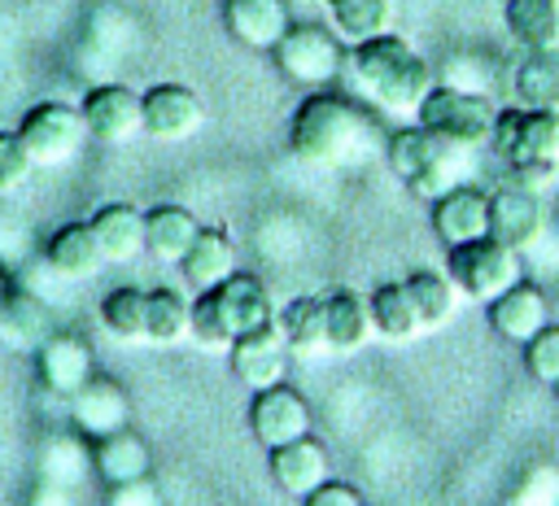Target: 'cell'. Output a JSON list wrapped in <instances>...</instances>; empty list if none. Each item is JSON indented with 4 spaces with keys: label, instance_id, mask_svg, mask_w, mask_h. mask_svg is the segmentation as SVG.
Listing matches in <instances>:
<instances>
[{
    "label": "cell",
    "instance_id": "obj_35",
    "mask_svg": "<svg viewBox=\"0 0 559 506\" xmlns=\"http://www.w3.org/2000/svg\"><path fill=\"white\" fill-rule=\"evenodd\" d=\"M192 336V305L179 288H148V340L153 345H175Z\"/></svg>",
    "mask_w": 559,
    "mask_h": 506
},
{
    "label": "cell",
    "instance_id": "obj_19",
    "mask_svg": "<svg viewBox=\"0 0 559 506\" xmlns=\"http://www.w3.org/2000/svg\"><path fill=\"white\" fill-rule=\"evenodd\" d=\"M266 467H271V480H275L280 493L306 502V493L328 480V449L306 432V436H297L288 445H275L271 458H266Z\"/></svg>",
    "mask_w": 559,
    "mask_h": 506
},
{
    "label": "cell",
    "instance_id": "obj_3",
    "mask_svg": "<svg viewBox=\"0 0 559 506\" xmlns=\"http://www.w3.org/2000/svg\"><path fill=\"white\" fill-rule=\"evenodd\" d=\"M489 148L511 166L515 183L542 192L559 179V109H498Z\"/></svg>",
    "mask_w": 559,
    "mask_h": 506
},
{
    "label": "cell",
    "instance_id": "obj_16",
    "mask_svg": "<svg viewBox=\"0 0 559 506\" xmlns=\"http://www.w3.org/2000/svg\"><path fill=\"white\" fill-rule=\"evenodd\" d=\"M35 366H39V384L48 393L70 397L79 384L92 380V349L74 332H48L35 349Z\"/></svg>",
    "mask_w": 559,
    "mask_h": 506
},
{
    "label": "cell",
    "instance_id": "obj_39",
    "mask_svg": "<svg viewBox=\"0 0 559 506\" xmlns=\"http://www.w3.org/2000/svg\"><path fill=\"white\" fill-rule=\"evenodd\" d=\"M306 506H362V493L349 484V480H323L306 493Z\"/></svg>",
    "mask_w": 559,
    "mask_h": 506
},
{
    "label": "cell",
    "instance_id": "obj_41",
    "mask_svg": "<svg viewBox=\"0 0 559 506\" xmlns=\"http://www.w3.org/2000/svg\"><path fill=\"white\" fill-rule=\"evenodd\" d=\"M4 292H9V279H4V275H0V301H4Z\"/></svg>",
    "mask_w": 559,
    "mask_h": 506
},
{
    "label": "cell",
    "instance_id": "obj_12",
    "mask_svg": "<svg viewBox=\"0 0 559 506\" xmlns=\"http://www.w3.org/2000/svg\"><path fill=\"white\" fill-rule=\"evenodd\" d=\"M542 222H546L542 192H533L524 183H507V188H498L489 196V236L502 240V244H511L515 253H524V249L537 244Z\"/></svg>",
    "mask_w": 559,
    "mask_h": 506
},
{
    "label": "cell",
    "instance_id": "obj_11",
    "mask_svg": "<svg viewBox=\"0 0 559 506\" xmlns=\"http://www.w3.org/2000/svg\"><path fill=\"white\" fill-rule=\"evenodd\" d=\"M288 340L280 332V323H262L245 336H236L227 345V358H231V375L249 388H266V384H280L288 375Z\"/></svg>",
    "mask_w": 559,
    "mask_h": 506
},
{
    "label": "cell",
    "instance_id": "obj_25",
    "mask_svg": "<svg viewBox=\"0 0 559 506\" xmlns=\"http://www.w3.org/2000/svg\"><path fill=\"white\" fill-rule=\"evenodd\" d=\"M179 270H183V279H188L197 292H201V288H214V284H223V279L236 270V244L227 240V231L201 227L197 240H192V249L183 253Z\"/></svg>",
    "mask_w": 559,
    "mask_h": 506
},
{
    "label": "cell",
    "instance_id": "obj_13",
    "mask_svg": "<svg viewBox=\"0 0 559 506\" xmlns=\"http://www.w3.org/2000/svg\"><path fill=\"white\" fill-rule=\"evenodd\" d=\"M140 105H144V135L166 140V144L188 140L205 122L201 96L192 87H183V83H157V87H148L140 96Z\"/></svg>",
    "mask_w": 559,
    "mask_h": 506
},
{
    "label": "cell",
    "instance_id": "obj_28",
    "mask_svg": "<svg viewBox=\"0 0 559 506\" xmlns=\"http://www.w3.org/2000/svg\"><path fill=\"white\" fill-rule=\"evenodd\" d=\"M406 292H411V305L419 314V332H437L454 318V305H459V288L445 270H411L406 279Z\"/></svg>",
    "mask_w": 559,
    "mask_h": 506
},
{
    "label": "cell",
    "instance_id": "obj_14",
    "mask_svg": "<svg viewBox=\"0 0 559 506\" xmlns=\"http://www.w3.org/2000/svg\"><path fill=\"white\" fill-rule=\"evenodd\" d=\"M66 401H70L74 427H79L83 436H92V441H100V436L127 427V419H131V397H127L122 384L109 380V375H92V380L79 384Z\"/></svg>",
    "mask_w": 559,
    "mask_h": 506
},
{
    "label": "cell",
    "instance_id": "obj_40",
    "mask_svg": "<svg viewBox=\"0 0 559 506\" xmlns=\"http://www.w3.org/2000/svg\"><path fill=\"white\" fill-rule=\"evenodd\" d=\"M105 502H109V506H157L162 497H157L153 480L140 475V480H127V484H109V497H105Z\"/></svg>",
    "mask_w": 559,
    "mask_h": 506
},
{
    "label": "cell",
    "instance_id": "obj_1",
    "mask_svg": "<svg viewBox=\"0 0 559 506\" xmlns=\"http://www.w3.org/2000/svg\"><path fill=\"white\" fill-rule=\"evenodd\" d=\"M384 144L389 135L380 126V113L367 100L323 92V87H314L288 122L293 157L314 170H332V174L367 170L371 161L384 157Z\"/></svg>",
    "mask_w": 559,
    "mask_h": 506
},
{
    "label": "cell",
    "instance_id": "obj_7",
    "mask_svg": "<svg viewBox=\"0 0 559 506\" xmlns=\"http://www.w3.org/2000/svg\"><path fill=\"white\" fill-rule=\"evenodd\" d=\"M280 74L297 87H328L341 79L345 70V39L332 35L328 26H314V22H301V26H288L284 39L271 48Z\"/></svg>",
    "mask_w": 559,
    "mask_h": 506
},
{
    "label": "cell",
    "instance_id": "obj_15",
    "mask_svg": "<svg viewBox=\"0 0 559 506\" xmlns=\"http://www.w3.org/2000/svg\"><path fill=\"white\" fill-rule=\"evenodd\" d=\"M489 327L502 336V340H511V345H524V340H533L546 323H550V301H546V292L537 288V284H528V279H515L502 297H493L489 305Z\"/></svg>",
    "mask_w": 559,
    "mask_h": 506
},
{
    "label": "cell",
    "instance_id": "obj_23",
    "mask_svg": "<svg viewBox=\"0 0 559 506\" xmlns=\"http://www.w3.org/2000/svg\"><path fill=\"white\" fill-rule=\"evenodd\" d=\"M48 336V301L31 288H9L0 301V345L4 349H39Z\"/></svg>",
    "mask_w": 559,
    "mask_h": 506
},
{
    "label": "cell",
    "instance_id": "obj_24",
    "mask_svg": "<svg viewBox=\"0 0 559 506\" xmlns=\"http://www.w3.org/2000/svg\"><path fill=\"white\" fill-rule=\"evenodd\" d=\"M92 467H96V475L105 484H127V480L148 475L153 454H148V441L144 436H135L131 427H118V432H109V436L96 441Z\"/></svg>",
    "mask_w": 559,
    "mask_h": 506
},
{
    "label": "cell",
    "instance_id": "obj_20",
    "mask_svg": "<svg viewBox=\"0 0 559 506\" xmlns=\"http://www.w3.org/2000/svg\"><path fill=\"white\" fill-rule=\"evenodd\" d=\"M87 222H92V236H96L100 257H105L109 266H127V262H135V257L144 253V214H140L135 205L109 201V205H100Z\"/></svg>",
    "mask_w": 559,
    "mask_h": 506
},
{
    "label": "cell",
    "instance_id": "obj_36",
    "mask_svg": "<svg viewBox=\"0 0 559 506\" xmlns=\"http://www.w3.org/2000/svg\"><path fill=\"white\" fill-rule=\"evenodd\" d=\"M524 366L542 384L559 380V323H546L533 340H524Z\"/></svg>",
    "mask_w": 559,
    "mask_h": 506
},
{
    "label": "cell",
    "instance_id": "obj_30",
    "mask_svg": "<svg viewBox=\"0 0 559 506\" xmlns=\"http://www.w3.org/2000/svg\"><path fill=\"white\" fill-rule=\"evenodd\" d=\"M367 310H371V332L384 336V340H411L419 336V314L411 305V292L402 279L393 284H376L371 297H367Z\"/></svg>",
    "mask_w": 559,
    "mask_h": 506
},
{
    "label": "cell",
    "instance_id": "obj_33",
    "mask_svg": "<svg viewBox=\"0 0 559 506\" xmlns=\"http://www.w3.org/2000/svg\"><path fill=\"white\" fill-rule=\"evenodd\" d=\"M328 13L345 44H362L393 31V0H328Z\"/></svg>",
    "mask_w": 559,
    "mask_h": 506
},
{
    "label": "cell",
    "instance_id": "obj_4",
    "mask_svg": "<svg viewBox=\"0 0 559 506\" xmlns=\"http://www.w3.org/2000/svg\"><path fill=\"white\" fill-rule=\"evenodd\" d=\"M275 318L271 292L262 288V279L231 270L223 284L201 288V297L192 301V336L205 349H227L236 336L262 327Z\"/></svg>",
    "mask_w": 559,
    "mask_h": 506
},
{
    "label": "cell",
    "instance_id": "obj_2",
    "mask_svg": "<svg viewBox=\"0 0 559 506\" xmlns=\"http://www.w3.org/2000/svg\"><path fill=\"white\" fill-rule=\"evenodd\" d=\"M341 74L349 79L358 100H367L380 118H393V122H415L432 87V70L424 65V57L393 31L349 44Z\"/></svg>",
    "mask_w": 559,
    "mask_h": 506
},
{
    "label": "cell",
    "instance_id": "obj_8",
    "mask_svg": "<svg viewBox=\"0 0 559 506\" xmlns=\"http://www.w3.org/2000/svg\"><path fill=\"white\" fill-rule=\"evenodd\" d=\"M17 135H22V144H26L35 166H66L83 148V140H87V122H83L79 105L39 100V105L26 109Z\"/></svg>",
    "mask_w": 559,
    "mask_h": 506
},
{
    "label": "cell",
    "instance_id": "obj_9",
    "mask_svg": "<svg viewBox=\"0 0 559 506\" xmlns=\"http://www.w3.org/2000/svg\"><path fill=\"white\" fill-rule=\"evenodd\" d=\"M249 427H253V441L262 449H275V445H288L297 436L310 432V406L297 388H288L284 380L280 384H266V388H253V401H249Z\"/></svg>",
    "mask_w": 559,
    "mask_h": 506
},
{
    "label": "cell",
    "instance_id": "obj_27",
    "mask_svg": "<svg viewBox=\"0 0 559 506\" xmlns=\"http://www.w3.org/2000/svg\"><path fill=\"white\" fill-rule=\"evenodd\" d=\"M288 349L297 353H332L328 349V297H293L275 314Z\"/></svg>",
    "mask_w": 559,
    "mask_h": 506
},
{
    "label": "cell",
    "instance_id": "obj_38",
    "mask_svg": "<svg viewBox=\"0 0 559 506\" xmlns=\"http://www.w3.org/2000/svg\"><path fill=\"white\" fill-rule=\"evenodd\" d=\"M511 502H524V506H555L559 502V467L550 462H537L524 471L520 489L511 493Z\"/></svg>",
    "mask_w": 559,
    "mask_h": 506
},
{
    "label": "cell",
    "instance_id": "obj_5",
    "mask_svg": "<svg viewBox=\"0 0 559 506\" xmlns=\"http://www.w3.org/2000/svg\"><path fill=\"white\" fill-rule=\"evenodd\" d=\"M445 275L454 279L459 297H467L476 305H489L515 279H524V266H520V253L511 244H502L493 236H480V240H467V244H450Z\"/></svg>",
    "mask_w": 559,
    "mask_h": 506
},
{
    "label": "cell",
    "instance_id": "obj_34",
    "mask_svg": "<svg viewBox=\"0 0 559 506\" xmlns=\"http://www.w3.org/2000/svg\"><path fill=\"white\" fill-rule=\"evenodd\" d=\"M463 170H467V148L445 140V144L406 179V192L419 196V201H441L450 188L463 183Z\"/></svg>",
    "mask_w": 559,
    "mask_h": 506
},
{
    "label": "cell",
    "instance_id": "obj_21",
    "mask_svg": "<svg viewBox=\"0 0 559 506\" xmlns=\"http://www.w3.org/2000/svg\"><path fill=\"white\" fill-rule=\"evenodd\" d=\"M197 231H201V222L183 205H153V209H144V253H153L166 266L183 262V253L192 249Z\"/></svg>",
    "mask_w": 559,
    "mask_h": 506
},
{
    "label": "cell",
    "instance_id": "obj_22",
    "mask_svg": "<svg viewBox=\"0 0 559 506\" xmlns=\"http://www.w3.org/2000/svg\"><path fill=\"white\" fill-rule=\"evenodd\" d=\"M44 262H48L57 275H66L70 284H74V279H92V275L105 266L100 244H96V236H92V222H66V227H57V231L48 236V244H44Z\"/></svg>",
    "mask_w": 559,
    "mask_h": 506
},
{
    "label": "cell",
    "instance_id": "obj_31",
    "mask_svg": "<svg viewBox=\"0 0 559 506\" xmlns=\"http://www.w3.org/2000/svg\"><path fill=\"white\" fill-rule=\"evenodd\" d=\"M371 336V310L358 292L341 288L328 297V349L332 353H349V349H362Z\"/></svg>",
    "mask_w": 559,
    "mask_h": 506
},
{
    "label": "cell",
    "instance_id": "obj_18",
    "mask_svg": "<svg viewBox=\"0 0 559 506\" xmlns=\"http://www.w3.org/2000/svg\"><path fill=\"white\" fill-rule=\"evenodd\" d=\"M432 231L441 244H467L489 236V192L459 183L441 201H432Z\"/></svg>",
    "mask_w": 559,
    "mask_h": 506
},
{
    "label": "cell",
    "instance_id": "obj_32",
    "mask_svg": "<svg viewBox=\"0 0 559 506\" xmlns=\"http://www.w3.org/2000/svg\"><path fill=\"white\" fill-rule=\"evenodd\" d=\"M100 323L118 340H148V288H109L100 301Z\"/></svg>",
    "mask_w": 559,
    "mask_h": 506
},
{
    "label": "cell",
    "instance_id": "obj_29",
    "mask_svg": "<svg viewBox=\"0 0 559 506\" xmlns=\"http://www.w3.org/2000/svg\"><path fill=\"white\" fill-rule=\"evenodd\" d=\"M515 100L524 109H559V48H533L520 57Z\"/></svg>",
    "mask_w": 559,
    "mask_h": 506
},
{
    "label": "cell",
    "instance_id": "obj_10",
    "mask_svg": "<svg viewBox=\"0 0 559 506\" xmlns=\"http://www.w3.org/2000/svg\"><path fill=\"white\" fill-rule=\"evenodd\" d=\"M83 122H87V135L100 140V144H127L144 131V105H140V92H131L127 83H100L92 87L83 100Z\"/></svg>",
    "mask_w": 559,
    "mask_h": 506
},
{
    "label": "cell",
    "instance_id": "obj_26",
    "mask_svg": "<svg viewBox=\"0 0 559 506\" xmlns=\"http://www.w3.org/2000/svg\"><path fill=\"white\" fill-rule=\"evenodd\" d=\"M502 22L524 52L559 48V0H507Z\"/></svg>",
    "mask_w": 559,
    "mask_h": 506
},
{
    "label": "cell",
    "instance_id": "obj_6",
    "mask_svg": "<svg viewBox=\"0 0 559 506\" xmlns=\"http://www.w3.org/2000/svg\"><path fill=\"white\" fill-rule=\"evenodd\" d=\"M493 118H498V105L485 92H467V87H454V83H432L415 122L437 131L450 144L480 148L493 135Z\"/></svg>",
    "mask_w": 559,
    "mask_h": 506
},
{
    "label": "cell",
    "instance_id": "obj_17",
    "mask_svg": "<svg viewBox=\"0 0 559 506\" xmlns=\"http://www.w3.org/2000/svg\"><path fill=\"white\" fill-rule=\"evenodd\" d=\"M223 26L236 44H245L253 52H271L284 39V31L293 26L288 0H227L223 4Z\"/></svg>",
    "mask_w": 559,
    "mask_h": 506
},
{
    "label": "cell",
    "instance_id": "obj_37",
    "mask_svg": "<svg viewBox=\"0 0 559 506\" xmlns=\"http://www.w3.org/2000/svg\"><path fill=\"white\" fill-rule=\"evenodd\" d=\"M31 170H35V161H31L26 144H22V135L17 131H0V196L17 192L31 179Z\"/></svg>",
    "mask_w": 559,
    "mask_h": 506
},
{
    "label": "cell",
    "instance_id": "obj_42",
    "mask_svg": "<svg viewBox=\"0 0 559 506\" xmlns=\"http://www.w3.org/2000/svg\"><path fill=\"white\" fill-rule=\"evenodd\" d=\"M550 388H555V393H559V380H555V384H550Z\"/></svg>",
    "mask_w": 559,
    "mask_h": 506
}]
</instances>
